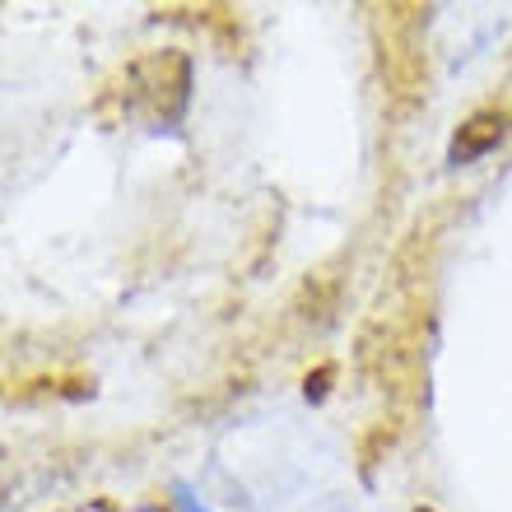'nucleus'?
Returning a JSON list of instances; mask_svg holds the SVG:
<instances>
[{
	"instance_id": "f257e3e1",
	"label": "nucleus",
	"mask_w": 512,
	"mask_h": 512,
	"mask_svg": "<svg viewBox=\"0 0 512 512\" xmlns=\"http://www.w3.org/2000/svg\"><path fill=\"white\" fill-rule=\"evenodd\" d=\"M191 94V66L177 52H149L126 66L122 103L140 122H177Z\"/></svg>"
},
{
	"instance_id": "7ed1b4c3",
	"label": "nucleus",
	"mask_w": 512,
	"mask_h": 512,
	"mask_svg": "<svg viewBox=\"0 0 512 512\" xmlns=\"http://www.w3.org/2000/svg\"><path fill=\"white\" fill-rule=\"evenodd\" d=\"M177 508H182V512H205V508H196V503H191L187 494H177Z\"/></svg>"
},
{
	"instance_id": "f03ea898",
	"label": "nucleus",
	"mask_w": 512,
	"mask_h": 512,
	"mask_svg": "<svg viewBox=\"0 0 512 512\" xmlns=\"http://www.w3.org/2000/svg\"><path fill=\"white\" fill-rule=\"evenodd\" d=\"M503 140V117H494V112H480V117H471V122L461 126L457 145H452V163H471L480 159V154H489V149Z\"/></svg>"
},
{
	"instance_id": "39448f33",
	"label": "nucleus",
	"mask_w": 512,
	"mask_h": 512,
	"mask_svg": "<svg viewBox=\"0 0 512 512\" xmlns=\"http://www.w3.org/2000/svg\"><path fill=\"white\" fill-rule=\"evenodd\" d=\"M415 512H433V508H415Z\"/></svg>"
},
{
	"instance_id": "20e7f679",
	"label": "nucleus",
	"mask_w": 512,
	"mask_h": 512,
	"mask_svg": "<svg viewBox=\"0 0 512 512\" xmlns=\"http://www.w3.org/2000/svg\"><path fill=\"white\" fill-rule=\"evenodd\" d=\"M70 512H108L103 503H94V508H70Z\"/></svg>"
}]
</instances>
